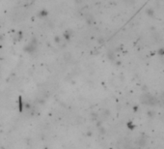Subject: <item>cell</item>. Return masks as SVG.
I'll list each match as a JSON object with an SVG mask.
<instances>
[{
  "label": "cell",
  "instance_id": "1",
  "mask_svg": "<svg viewBox=\"0 0 164 149\" xmlns=\"http://www.w3.org/2000/svg\"><path fill=\"white\" fill-rule=\"evenodd\" d=\"M36 49H37V42L35 39L31 40L29 44L26 46V47H25V50L28 52H34Z\"/></svg>",
  "mask_w": 164,
  "mask_h": 149
}]
</instances>
